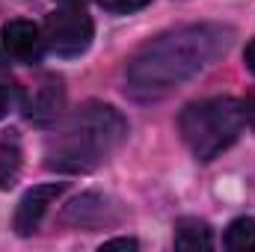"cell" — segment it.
Wrapping results in <instances>:
<instances>
[{
	"instance_id": "cell-13",
	"label": "cell",
	"mask_w": 255,
	"mask_h": 252,
	"mask_svg": "<svg viewBox=\"0 0 255 252\" xmlns=\"http://www.w3.org/2000/svg\"><path fill=\"white\" fill-rule=\"evenodd\" d=\"M12 101H15V95H12V86H6V83H0V119L9 113V107H12Z\"/></svg>"
},
{
	"instance_id": "cell-16",
	"label": "cell",
	"mask_w": 255,
	"mask_h": 252,
	"mask_svg": "<svg viewBox=\"0 0 255 252\" xmlns=\"http://www.w3.org/2000/svg\"><path fill=\"white\" fill-rule=\"evenodd\" d=\"M244 60H247V68L255 74V39L247 45V54H244Z\"/></svg>"
},
{
	"instance_id": "cell-7",
	"label": "cell",
	"mask_w": 255,
	"mask_h": 252,
	"mask_svg": "<svg viewBox=\"0 0 255 252\" xmlns=\"http://www.w3.org/2000/svg\"><path fill=\"white\" fill-rule=\"evenodd\" d=\"M0 42H3V51L12 60L27 63V65H36L42 60V54H45V36H42V30L33 21H24V18H15V21L3 24Z\"/></svg>"
},
{
	"instance_id": "cell-12",
	"label": "cell",
	"mask_w": 255,
	"mask_h": 252,
	"mask_svg": "<svg viewBox=\"0 0 255 252\" xmlns=\"http://www.w3.org/2000/svg\"><path fill=\"white\" fill-rule=\"evenodd\" d=\"M107 12H116V15H128V12H139L145 9L151 0H98Z\"/></svg>"
},
{
	"instance_id": "cell-2",
	"label": "cell",
	"mask_w": 255,
	"mask_h": 252,
	"mask_svg": "<svg viewBox=\"0 0 255 252\" xmlns=\"http://www.w3.org/2000/svg\"><path fill=\"white\" fill-rule=\"evenodd\" d=\"M128 136L125 116L113 104L89 101L77 107L45 148V166L65 175L98 169Z\"/></svg>"
},
{
	"instance_id": "cell-3",
	"label": "cell",
	"mask_w": 255,
	"mask_h": 252,
	"mask_svg": "<svg viewBox=\"0 0 255 252\" xmlns=\"http://www.w3.org/2000/svg\"><path fill=\"white\" fill-rule=\"evenodd\" d=\"M244 107L235 98H205L187 104L178 116L184 145L199 160L220 157L244 130Z\"/></svg>"
},
{
	"instance_id": "cell-1",
	"label": "cell",
	"mask_w": 255,
	"mask_h": 252,
	"mask_svg": "<svg viewBox=\"0 0 255 252\" xmlns=\"http://www.w3.org/2000/svg\"><path fill=\"white\" fill-rule=\"evenodd\" d=\"M232 30L223 24H184L145 42L125 68V89L136 101H154L220 60L232 45Z\"/></svg>"
},
{
	"instance_id": "cell-15",
	"label": "cell",
	"mask_w": 255,
	"mask_h": 252,
	"mask_svg": "<svg viewBox=\"0 0 255 252\" xmlns=\"http://www.w3.org/2000/svg\"><path fill=\"white\" fill-rule=\"evenodd\" d=\"M241 107H244V119L255 127V92H250V95H247V101H244Z\"/></svg>"
},
{
	"instance_id": "cell-10",
	"label": "cell",
	"mask_w": 255,
	"mask_h": 252,
	"mask_svg": "<svg viewBox=\"0 0 255 252\" xmlns=\"http://www.w3.org/2000/svg\"><path fill=\"white\" fill-rule=\"evenodd\" d=\"M18 172H21V142L18 133L9 130L0 139V190L12 187L18 181Z\"/></svg>"
},
{
	"instance_id": "cell-17",
	"label": "cell",
	"mask_w": 255,
	"mask_h": 252,
	"mask_svg": "<svg viewBox=\"0 0 255 252\" xmlns=\"http://www.w3.org/2000/svg\"><path fill=\"white\" fill-rule=\"evenodd\" d=\"M57 3H63V6H74V9H83L86 0H57Z\"/></svg>"
},
{
	"instance_id": "cell-14",
	"label": "cell",
	"mask_w": 255,
	"mask_h": 252,
	"mask_svg": "<svg viewBox=\"0 0 255 252\" xmlns=\"http://www.w3.org/2000/svg\"><path fill=\"white\" fill-rule=\"evenodd\" d=\"M101 250H136V241L133 238H116V241H107Z\"/></svg>"
},
{
	"instance_id": "cell-4",
	"label": "cell",
	"mask_w": 255,
	"mask_h": 252,
	"mask_svg": "<svg viewBox=\"0 0 255 252\" xmlns=\"http://www.w3.org/2000/svg\"><path fill=\"white\" fill-rule=\"evenodd\" d=\"M45 48L54 51L57 57H80L89 51L92 45V36H95V24L92 18L83 12V9H74V6H63L60 12L48 15L45 21Z\"/></svg>"
},
{
	"instance_id": "cell-9",
	"label": "cell",
	"mask_w": 255,
	"mask_h": 252,
	"mask_svg": "<svg viewBox=\"0 0 255 252\" xmlns=\"http://www.w3.org/2000/svg\"><path fill=\"white\" fill-rule=\"evenodd\" d=\"M175 250L184 252H199V250H214V235L208 229V223L184 217L175 223Z\"/></svg>"
},
{
	"instance_id": "cell-8",
	"label": "cell",
	"mask_w": 255,
	"mask_h": 252,
	"mask_svg": "<svg viewBox=\"0 0 255 252\" xmlns=\"http://www.w3.org/2000/svg\"><path fill=\"white\" fill-rule=\"evenodd\" d=\"M60 193H63V184H39V187L27 190V193L21 196L18 208H15V220H12L15 232H18L21 238L33 235V232L39 229L42 217L48 214V208L54 205V199H57Z\"/></svg>"
},
{
	"instance_id": "cell-5",
	"label": "cell",
	"mask_w": 255,
	"mask_h": 252,
	"mask_svg": "<svg viewBox=\"0 0 255 252\" xmlns=\"http://www.w3.org/2000/svg\"><path fill=\"white\" fill-rule=\"evenodd\" d=\"M65 110V83L63 77H57V74H42L33 86H30V92H27V98H24V113H27V119L33 122V125H54L60 116H63Z\"/></svg>"
},
{
	"instance_id": "cell-6",
	"label": "cell",
	"mask_w": 255,
	"mask_h": 252,
	"mask_svg": "<svg viewBox=\"0 0 255 252\" xmlns=\"http://www.w3.org/2000/svg\"><path fill=\"white\" fill-rule=\"evenodd\" d=\"M63 226L71 229H86V232H95V229H104V226H113L119 220L113 202L101 193H83L77 196L74 202H68L63 211Z\"/></svg>"
},
{
	"instance_id": "cell-11",
	"label": "cell",
	"mask_w": 255,
	"mask_h": 252,
	"mask_svg": "<svg viewBox=\"0 0 255 252\" xmlns=\"http://www.w3.org/2000/svg\"><path fill=\"white\" fill-rule=\"evenodd\" d=\"M223 241H226V250H232V252H255V220L238 217L226 229Z\"/></svg>"
}]
</instances>
